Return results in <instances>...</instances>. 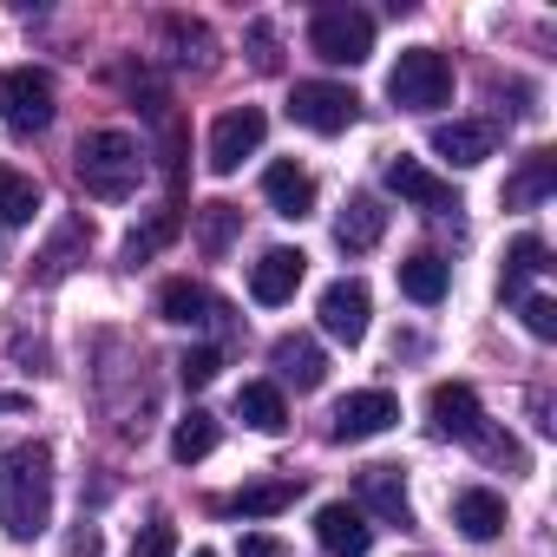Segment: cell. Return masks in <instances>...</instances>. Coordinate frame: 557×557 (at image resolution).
Here are the masks:
<instances>
[{
	"instance_id": "d6986e66",
	"label": "cell",
	"mask_w": 557,
	"mask_h": 557,
	"mask_svg": "<svg viewBox=\"0 0 557 557\" xmlns=\"http://www.w3.org/2000/svg\"><path fill=\"white\" fill-rule=\"evenodd\" d=\"M381 230H387V210H381L368 190H355V197L342 203V216H335V243H342L348 256H368V249L381 243Z\"/></svg>"
},
{
	"instance_id": "d4e9b609",
	"label": "cell",
	"mask_w": 557,
	"mask_h": 557,
	"mask_svg": "<svg viewBox=\"0 0 557 557\" xmlns=\"http://www.w3.org/2000/svg\"><path fill=\"white\" fill-rule=\"evenodd\" d=\"M296 479H256V485H243L236 498H230V511L236 518H275V511H289L296 505Z\"/></svg>"
},
{
	"instance_id": "e575fe53",
	"label": "cell",
	"mask_w": 557,
	"mask_h": 557,
	"mask_svg": "<svg viewBox=\"0 0 557 557\" xmlns=\"http://www.w3.org/2000/svg\"><path fill=\"white\" fill-rule=\"evenodd\" d=\"M236 557H289V550H283V537H269V531H249V537L236 544Z\"/></svg>"
},
{
	"instance_id": "277c9868",
	"label": "cell",
	"mask_w": 557,
	"mask_h": 557,
	"mask_svg": "<svg viewBox=\"0 0 557 557\" xmlns=\"http://www.w3.org/2000/svg\"><path fill=\"white\" fill-rule=\"evenodd\" d=\"M53 79L40 66H8L0 73V125H8L14 138H40L53 125Z\"/></svg>"
},
{
	"instance_id": "836d02e7",
	"label": "cell",
	"mask_w": 557,
	"mask_h": 557,
	"mask_svg": "<svg viewBox=\"0 0 557 557\" xmlns=\"http://www.w3.org/2000/svg\"><path fill=\"white\" fill-rule=\"evenodd\" d=\"M524 329H531L537 342H550V335H557V302H550V296H524Z\"/></svg>"
},
{
	"instance_id": "484cf974",
	"label": "cell",
	"mask_w": 557,
	"mask_h": 557,
	"mask_svg": "<svg viewBox=\"0 0 557 557\" xmlns=\"http://www.w3.org/2000/svg\"><path fill=\"white\" fill-rule=\"evenodd\" d=\"M216 453V420L203 413V407H190L177 426H171V459L177 466H197V459H210Z\"/></svg>"
},
{
	"instance_id": "52a82bcc",
	"label": "cell",
	"mask_w": 557,
	"mask_h": 557,
	"mask_svg": "<svg viewBox=\"0 0 557 557\" xmlns=\"http://www.w3.org/2000/svg\"><path fill=\"white\" fill-rule=\"evenodd\" d=\"M262 138H269L262 106H230V112L210 125V171H216V177L243 171V158H256V151H262Z\"/></svg>"
},
{
	"instance_id": "5b68a950",
	"label": "cell",
	"mask_w": 557,
	"mask_h": 557,
	"mask_svg": "<svg viewBox=\"0 0 557 557\" xmlns=\"http://www.w3.org/2000/svg\"><path fill=\"white\" fill-rule=\"evenodd\" d=\"M309 53L329 66H361L374 53V21L361 8H315L309 21Z\"/></svg>"
},
{
	"instance_id": "ac0fdd59",
	"label": "cell",
	"mask_w": 557,
	"mask_h": 557,
	"mask_svg": "<svg viewBox=\"0 0 557 557\" xmlns=\"http://www.w3.org/2000/svg\"><path fill=\"white\" fill-rule=\"evenodd\" d=\"M492 145H498V132H492V125H479V119L433 125V158H446V164H459V171L485 164V158H492Z\"/></svg>"
},
{
	"instance_id": "8992f818",
	"label": "cell",
	"mask_w": 557,
	"mask_h": 557,
	"mask_svg": "<svg viewBox=\"0 0 557 557\" xmlns=\"http://www.w3.org/2000/svg\"><path fill=\"white\" fill-rule=\"evenodd\" d=\"M289 119H296L302 132L335 138V132H348V125L361 119V99H355L348 86H335V79H302V86L289 92Z\"/></svg>"
},
{
	"instance_id": "30bf717a",
	"label": "cell",
	"mask_w": 557,
	"mask_h": 557,
	"mask_svg": "<svg viewBox=\"0 0 557 557\" xmlns=\"http://www.w3.org/2000/svg\"><path fill=\"white\" fill-rule=\"evenodd\" d=\"M158 315H164L171 329H223V322H230V309H223L203 283H190V275H171V283L158 289Z\"/></svg>"
},
{
	"instance_id": "3957f363",
	"label": "cell",
	"mask_w": 557,
	"mask_h": 557,
	"mask_svg": "<svg viewBox=\"0 0 557 557\" xmlns=\"http://www.w3.org/2000/svg\"><path fill=\"white\" fill-rule=\"evenodd\" d=\"M387 99H394L400 112H433V106H446V99H453V66H446V53L407 47V53L394 60V73H387Z\"/></svg>"
},
{
	"instance_id": "7402d4cb",
	"label": "cell",
	"mask_w": 557,
	"mask_h": 557,
	"mask_svg": "<svg viewBox=\"0 0 557 557\" xmlns=\"http://www.w3.org/2000/svg\"><path fill=\"white\" fill-rule=\"evenodd\" d=\"M236 420H243L249 433H283V426H289L283 387H275V381H243V387H236Z\"/></svg>"
},
{
	"instance_id": "9a60e30c",
	"label": "cell",
	"mask_w": 557,
	"mask_h": 557,
	"mask_svg": "<svg viewBox=\"0 0 557 557\" xmlns=\"http://www.w3.org/2000/svg\"><path fill=\"white\" fill-rule=\"evenodd\" d=\"M262 197H269L275 216H289V223L315 216V177H309L296 158H275V164L262 171Z\"/></svg>"
},
{
	"instance_id": "4316f807",
	"label": "cell",
	"mask_w": 557,
	"mask_h": 557,
	"mask_svg": "<svg viewBox=\"0 0 557 557\" xmlns=\"http://www.w3.org/2000/svg\"><path fill=\"white\" fill-rule=\"evenodd\" d=\"M86 249H92V223H79V216H73V223H60V236H53V243H47V256H40V283H60V275H66Z\"/></svg>"
},
{
	"instance_id": "d6a6232c",
	"label": "cell",
	"mask_w": 557,
	"mask_h": 557,
	"mask_svg": "<svg viewBox=\"0 0 557 557\" xmlns=\"http://www.w3.org/2000/svg\"><path fill=\"white\" fill-rule=\"evenodd\" d=\"M125 557H177V531H171L164 518H151V524L132 537V550H125Z\"/></svg>"
},
{
	"instance_id": "f546056e",
	"label": "cell",
	"mask_w": 557,
	"mask_h": 557,
	"mask_svg": "<svg viewBox=\"0 0 557 557\" xmlns=\"http://www.w3.org/2000/svg\"><path fill=\"white\" fill-rule=\"evenodd\" d=\"M236 223H243V210H236V203H203V223H197L203 256H223V249H230V236H236Z\"/></svg>"
},
{
	"instance_id": "44dd1931",
	"label": "cell",
	"mask_w": 557,
	"mask_h": 557,
	"mask_svg": "<svg viewBox=\"0 0 557 557\" xmlns=\"http://www.w3.org/2000/svg\"><path fill=\"white\" fill-rule=\"evenodd\" d=\"M453 524H459L472 544H492V537L505 531V498L485 492V485H466V492L453 498Z\"/></svg>"
},
{
	"instance_id": "4fadbf2b",
	"label": "cell",
	"mask_w": 557,
	"mask_h": 557,
	"mask_svg": "<svg viewBox=\"0 0 557 557\" xmlns=\"http://www.w3.org/2000/svg\"><path fill=\"white\" fill-rule=\"evenodd\" d=\"M315 544H322L329 557H368L374 524H368V511H361V505L335 498V505H322V511H315Z\"/></svg>"
},
{
	"instance_id": "e0dca14e",
	"label": "cell",
	"mask_w": 557,
	"mask_h": 557,
	"mask_svg": "<svg viewBox=\"0 0 557 557\" xmlns=\"http://www.w3.org/2000/svg\"><path fill=\"white\" fill-rule=\"evenodd\" d=\"M355 505L374 511V518H387V524H413V498H407L400 466H368L361 485H355Z\"/></svg>"
},
{
	"instance_id": "9c48e42d",
	"label": "cell",
	"mask_w": 557,
	"mask_h": 557,
	"mask_svg": "<svg viewBox=\"0 0 557 557\" xmlns=\"http://www.w3.org/2000/svg\"><path fill=\"white\" fill-rule=\"evenodd\" d=\"M426 420H433L440 440H466V446L485 433V407H479V394H472L466 381H440V387L426 394Z\"/></svg>"
},
{
	"instance_id": "83f0119b",
	"label": "cell",
	"mask_w": 557,
	"mask_h": 557,
	"mask_svg": "<svg viewBox=\"0 0 557 557\" xmlns=\"http://www.w3.org/2000/svg\"><path fill=\"white\" fill-rule=\"evenodd\" d=\"M177 236H184V216H177V210H158L151 223H138V230L125 236V262H132V269H138V262H151V256H158V249H171Z\"/></svg>"
},
{
	"instance_id": "f1b7e54d",
	"label": "cell",
	"mask_w": 557,
	"mask_h": 557,
	"mask_svg": "<svg viewBox=\"0 0 557 557\" xmlns=\"http://www.w3.org/2000/svg\"><path fill=\"white\" fill-rule=\"evenodd\" d=\"M40 210V184L14 164H0V223H34Z\"/></svg>"
},
{
	"instance_id": "d590c367",
	"label": "cell",
	"mask_w": 557,
	"mask_h": 557,
	"mask_svg": "<svg viewBox=\"0 0 557 557\" xmlns=\"http://www.w3.org/2000/svg\"><path fill=\"white\" fill-rule=\"evenodd\" d=\"M190 557H216V550H190Z\"/></svg>"
},
{
	"instance_id": "ffe728a7",
	"label": "cell",
	"mask_w": 557,
	"mask_h": 557,
	"mask_svg": "<svg viewBox=\"0 0 557 557\" xmlns=\"http://www.w3.org/2000/svg\"><path fill=\"white\" fill-rule=\"evenodd\" d=\"M446 289H453V269H446V256L420 249V256H407V262H400V296H407V302H420V309H440V302H446Z\"/></svg>"
},
{
	"instance_id": "ba28073f",
	"label": "cell",
	"mask_w": 557,
	"mask_h": 557,
	"mask_svg": "<svg viewBox=\"0 0 557 557\" xmlns=\"http://www.w3.org/2000/svg\"><path fill=\"white\" fill-rule=\"evenodd\" d=\"M394 420H400V400H394L387 387H361V394L335 400V413H329V440H342V446H355V440H381Z\"/></svg>"
},
{
	"instance_id": "603a6c76",
	"label": "cell",
	"mask_w": 557,
	"mask_h": 557,
	"mask_svg": "<svg viewBox=\"0 0 557 557\" xmlns=\"http://www.w3.org/2000/svg\"><path fill=\"white\" fill-rule=\"evenodd\" d=\"M557 190V158L550 151H531V158H518V171H511V184H505V203L511 210H531V203H544Z\"/></svg>"
},
{
	"instance_id": "5bb4252c",
	"label": "cell",
	"mask_w": 557,
	"mask_h": 557,
	"mask_svg": "<svg viewBox=\"0 0 557 557\" xmlns=\"http://www.w3.org/2000/svg\"><path fill=\"white\" fill-rule=\"evenodd\" d=\"M269 368H275V381H283V387H296V394H315V387L329 381V355H322L309 335H275V348H269Z\"/></svg>"
},
{
	"instance_id": "7c38bea8",
	"label": "cell",
	"mask_w": 557,
	"mask_h": 557,
	"mask_svg": "<svg viewBox=\"0 0 557 557\" xmlns=\"http://www.w3.org/2000/svg\"><path fill=\"white\" fill-rule=\"evenodd\" d=\"M302 275H309V256L302 249H262V262L249 269V296L262 309H283V302H296Z\"/></svg>"
},
{
	"instance_id": "4dcf8cb0",
	"label": "cell",
	"mask_w": 557,
	"mask_h": 557,
	"mask_svg": "<svg viewBox=\"0 0 557 557\" xmlns=\"http://www.w3.org/2000/svg\"><path fill=\"white\" fill-rule=\"evenodd\" d=\"M164 40L177 47V60H210V27H203V21L171 14V21H164Z\"/></svg>"
},
{
	"instance_id": "2e32d148",
	"label": "cell",
	"mask_w": 557,
	"mask_h": 557,
	"mask_svg": "<svg viewBox=\"0 0 557 557\" xmlns=\"http://www.w3.org/2000/svg\"><path fill=\"white\" fill-rule=\"evenodd\" d=\"M387 190H394V197H407V203H420V210H433V216L459 210L453 184H446V177H433L420 158H387Z\"/></svg>"
},
{
	"instance_id": "1f68e13d",
	"label": "cell",
	"mask_w": 557,
	"mask_h": 557,
	"mask_svg": "<svg viewBox=\"0 0 557 557\" xmlns=\"http://www.w3.org/2000/svg\"><path fill=\"white\" fill-rule=\"evenodd\" d=\"M216 374H223V355H216V348H190V355L177 361V381H184L190 394H197V387H210Z\"/></svg>"
},
{
	"instance_id": "8fae6325",
	"label": "cell",
	"mask_w": 557,
	"mask_h": 557,
	"mask_svg": "<svg viewBox=\"0 0 557 557\" xmlns=\"http://www.w3.org/2000/svg\"><path fill=\"white\" fill-rule=\"evenodd\" d=\"M368 315H374V296H368V283H355V275H342V283H329L322 289V329L335 335V342H368Z\"/></svg>"
},
{
	"instance_id": "6da1fadb",
	"label": "cell",
	"mask_w": 557,
	"mask_h": 557,
	"mask_svg": "<svg viewBox=\"0 0 557 557\" xmlns=\"http://www.w3.org/2000/svg\"><path fill=\"white\" fill-rule=\"evenodd\" d=\"M53 524V453L40 440H21L0 453V531L34 544Z\"/></svg>"
},
{
	"instance_id": "7a4b0ae2",
	"label": "cell",
	"mask_w": 557,
	"mask_h": 557,
	"mask_svg": "<svg viewBox=\"0 0 557 557\" xmlns=\"http://www.w3.org/2000/svg\"><path fill=\"white\" fill-rule=\"evenodd\" d=\"M73 171H79V184L99 203H125L138 190V177H145V151H138L132 132H92V138H79V164Z\"/></svg>"
},
{
	"instance_id": "cb8c5ba5",
	"label": "cell",
	"mask_w": 557,
	"mask_h": 557,
	"mask_svg": "<svg viewBox=\"0 0 557 557\" xmlns=\"http://www.w3.org/2000/svg\"><path fill=\"white\" fill-rule=\"evenodd\" d=\"M544 256H550V249H544V236H531V230L505 249V275H498V296H505V302H518L531 275H544V269H550Z\"/></svg>"
}]
</instances>
